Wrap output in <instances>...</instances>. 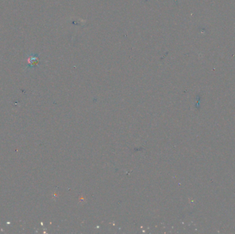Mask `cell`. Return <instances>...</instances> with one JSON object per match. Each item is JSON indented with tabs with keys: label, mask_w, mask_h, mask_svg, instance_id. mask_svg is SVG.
<instances>
[{
	"label": "cell",
	"mask_w": 235,
	"mask_h": 234,
	"mask_svg": "<svg viewBox=\"0 0 235 234\" xmlns=\"http://www.w3.org/2000/svg\"><path fill=\"white\" fill-rule=\"evenodd\" d=\"M28 65L27 69H32L37 65L39 63V56L35 54H30L28 56Z\"/></svg>",
	"instance_id": "cell-1"
}]
</instances>
